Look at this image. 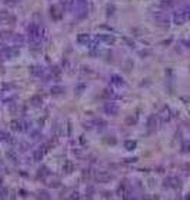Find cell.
Returning a JSON list of instances; mask_svg holds the SVG:
<instances>
[{
	"instance_id": "cell-29",
	"label": "cell",
	"mask_w": 190,
	"mask_h": 200,
	"mask_svg": "<svg viewBox=\"0 0 190 200\" xmlns=\"http://www.w3.org/2000/svg\"><path fill=\"white\" fill-rule=\"evenodd\" d=\"M0 182H2V180H0Z\"/></svg>"
},
{
	"instance_id": "cell-22",
	"label": "cell",
	"mask_w": 190,
	"mask_h": 200,
	"mask_svg": "<svg viewBox=\"0 0 190 200\" xmlns=\"http://www.w3.org/2000/svg\"><path fill=\"white\" fill-rule=\"evenodd\" d=\"M105 97H107V99H109V97H110V99H113V97H116V95H115V93H113V90H112V89H107V90H105Z\"/></svg>"
},
{
	"instance_id": "cell-8",
	"label": "cell",
	"mask_w": 190,
	"mask_h": 200,
	"mask_svg": "<svg viewBox=\"0 0 190 200\" xmlns=\"http://www.w3.org/2000/svg\"><path fill=\"white\" fill-rule=\"evenodd\" d=\"M159 117L162 119L163 123L169 122V120H170V110H169V107H165V109L162 110V112H160V115H159Z\"/></svg>"
},
{
	"instance_id": "cell-11",
	"label": "cell",
	"mask_w": 190,
	"mask_h": 200,
	"mask_svg": "<svg viewBox=\"0 0 190 200\" xmlns=\"http://www.w3.org/2000/svg\"><path fill=\"white\" fill-rule=\"evenodd\" d=\"M13 43L15 45H19V46H23L26 43V39L23 35H15L13 36Z\"/></svg>"
},
{
	"instance_id": "cell-26",
	"label": "cell",
	"mask_w": 190,
	"mask_h": 200,
	"mask_svg": "<svg viewBox=\"0 0 190 200\" xmlns=\"http://www.w3.org/2000/svg\"><path fill=\"white\" fill-rule=\"evenodd\" d=\"M10 110H12V112L15 113V112H16V105H13V106H12V107H10Z\"/></svg>"
},
{
	"instance_id": "cell-9",
	"label": "cell",
	"mask_w": 190,
	"mask_h": 200,
	"mask_svg": "<svg viewBox=\"0 0 190 200\" xmlns=\"http://www.w3.org/2000/svg\"><path fill=\"white\" fill-rule=\"evenodd\" d=\"M50 15H52V17L55 20H59L60 17H62V12L59 10L57 6H52V7H50Z\"/></svg>"
},
{
	"instance_id": "cell-19",
	"label": "cell",
	"mask_w": 190,
	"mask_h": 200,
	"mask_svg": "<svg viewBox=\"0 0 190 200\" xmlns=\"http://www.w3.org/2000/svg\"><path fill=\"white\" fill-rule=\"evenodd\" d=\"M93 123L97 126V129H103V127H106V122L105 120H102V119H96Z\"/></svg>"
},
{
	"instance_id": "cell-21",
	"label": "cell",
	"mask_w": 190,
	"mask_h": 200,
	"mask_svg": "<svg viewBox=\"0 0 190 200\" xmlns=\"http://www.w3.org/2000/svg\"><path fill=\"white\" fill-rule=\"evenodd\" d=\"M156 125H157V119H156V116H152L149 119V127L153 129V127H156Z\"/></svg>"
},
{
	"instance_id": "cell-28",
	"label": "cell",
	"mask_w": 190,
	"mask_h": 200,
	"mask_svg": "<svg viewBox=\"0 0 190 200\" xmlns=\"http://www.w3.org/2000/svg\"><path fill=\"white\" fill-rule=\"evenodd\" d=\"M70 197H79V193H77V192H76V193H73V195L70 196Z\"/></svg>"
},
{
	"instance_id": "cell-24",
	"label": "cell",
	"mask_w": 190,
	"mask_h": 200,
	"mask_svg": "<svg viewBox=\"0 0 190 200\" xmlns=\"http://www.w3.org/2000/svg\"><path fill=\"white\" fill-rule=\"evenodd\" d=\"M86 193H89V197H92V196H93V193H95V189H93L92 186H89V187L86 189Z\"/></svg>"
},
{
	"instance_id": "cell-1",
	"label": "cell",
	"mask_w": 190,
	"mask_h": 200,
	"mask_svg": "<svg viewBox=\"0 0 190 200\" xmlns=\"http://www.w3.org/2000/svg\"><path fill=\"white\" fill-rule=\"evenodd\" d=\"M27 35H29V39L33 45L39 46L42 39H43V29L37 25H30L27 27Z\"/></svg>"
},
{
	"instance_id": "cell-23",
	"label": "cell",
	"mask_w": 190,
	"mask_h": 200,
	"mask_svg": "<svg viewBox=\"0 0 190 200\" xmlns=\"http://www.w3.org/2000/svg\"><path fill=\"white\" fill-rule=\"evenodd\" d=\"M9 17H10V13H9V12H6V10H2V12H0V19H2V20L9 19Z\"/></svg>"
},
{
	"instance_id": "cell-18",
	"label": "cell",
	"mask_w": 190,
	"mask_h": 200,
	"mask_svg": "<svg viewBox=\"0 0 190 200\" xmlns=\"http://www.w3.org/2000/svg\"><path fill=\"white\" fill-rule=\"evenodd\" d=\"M173 5H175V0H162V2H160V6H162L163 9H166V7H172Z\"/></svg>"
},
{
	"instance_id": "cell-13",
	"label": "cell",
	"mask_w": 190,
	"mask_h": 200,
	"mask_svg": "<svg viewBox=\"0 0 190 200\" xmlns=\"http://www.w3.org/2000/svg\"><path fill=\"white\" fill-rule=\"evenodd\" d=\"M30 103L33 106H40L43 103V99H42V96H39V95L32 96V97H30Z\"/></svg>"
},
{
	"instance_id": "cell-5",
	"label": "cell",
	"mask_w": 190,
	"mask_h": 200,
	"mask_svg": "<svg viewBox=\"0 0 190 200\" xmlns=\"http://www.w3.org/2000/svg\"><path fill=\"white\" fill-rule=\"evenodd\" d=\"M16 55H17V52H15V50L10 49V47H3V49L0 50V57L2 59H12Z\"/></svg>"
},
{
	"instance_id": "cell-14",
	"label": "cell",
	"mask_w": 190,
	"mask_h": 200,
	"mask_svg": "<svg viewBox=\"0 0 190 200\" xmlns=\"http://www.w3.org/2000/svg\"><path fill=\"white\" fill-rule=\"evenodd\" d=\"M12 129L15 130V132H20V130H23V123L17 122V120H13L12 122Z\"/></svg>"
},
{
	"instance_id": "cell-17",
	"label": "cell",
	"mask_w": 190,
	"mask_h": 200,
	"mask_svg": "<svg viewBox=\"0 0 190 200\" xmlns=\"http://www.w3.org/2000/svg\"><path fill=\"white\" fill-rule=\"evenodd\" d=\"M136 145H137V143H136L135 140H126L125 142V147L127 150H133L136 147Z\"/></svg>"
},
{
	"instance_id": "cell-3",
	"label": "cell",
	"mask_w": 190,
	"mask_h": 200,
	"mask_svg": "<svg viewBox=\"0 0 190 200\" xmlns=\"http://www.w3.org/2000/svg\"><path fill=\"white\" fill-rule=\"evenodd\" d=\"M96 40L99 42V43H105V45H115L116 42V37L113 35H110V33H99V35L96 36Z\"/></svg>"
},
{
	"instance_id": "cell-7",
	"label": "cell",
	"mask_w": 190,
	"mask_h": 200,
	"mask_svg": "<svg viewBox=\"0 0 190 200\" xmlns=\"http://www.w3.org/2000/svg\"><path fill=\"white\" fill-rule=\"evenodd\" d=\"M89 42H90V35H87V33H80L77 36V43H80V45L87 46Z\"/></svg>"
},
{
	"instance_id": "cell-27",
	"label": "cell",
	"mask_w": 190,
	"mask_h": 200,
	"mask_svg": "<svg viewBox=\"0 0 190 200\" xmlns=\"http://www.w3.org/2000/svg\"><path fill=\"white\" fill-rule=\"evenodd\" d=\"M20 196H23V197L26 196V192H25V190H20Z\"/></svg>"
},
{
	"instance_id": "cell-2",
	"label": "cell",
	"mask_w": 190,
	"mask_h": 200,
	"mask_svg": "<svg viewBox=\"0 0 190 200\" xmlns=\"http://www.w3.org/2000/svg\"><path fill=\"white\" fill-rule=\"evenodd\" d=\"M187 19H189V10H187V7L183 10H179V12H176L175 15H173V23L175 25H185L186 22H187Z\"/></svg>"
},
{
	"instance_id": "cell-16",
	"label": "cell",
	"mask_w": 190,
	"mask_h": 200,
	"mask_svg": "<svg viewBox=\"0 0 190 200\" xmlns=\"http://www.w3.org/2000/svg\"><path fill=\"white\" fill-rule=\"evenodd\" d=\"M42 157H43V152H42V149H37V150L33 152V159H35L36 162H40Z\"/></svg>"
},
{
	"instance_id": "cell-12",
	"label": "cell",
	"mask_w": 190,
	"mask_h": 200,
	"mask_svg": "<svg viewBox=\"0 0 190 200\" xmlns=\"http://www.w3.org/2000/svg\"><path fill=\"white\" fill-rule=\"evenodd\" d=\"M155 17H156V20L159 22V25H162V26H169V17H167V16L157 15V16H155Z\"/></svg>"
},
{
	"instance_id": "cell-6",
	"label": "cell",
	"mask_w": 190,
	"mask_h": 200,
	"mask_svg": "<svg viewBox=\"0 0 190 200\" xmlns=\"http://www.w3.org/2000/svg\"><path fill=\"white\" fill-rule=\"evenodd\" d=\"M110 83L113 86H116V87H125L126 83L125 80L122 79L120 76H112V80H110Z\"/></svg>"
},
{
	"instance_id": "cell-4",
	"label": "cell",
	"mask_w": 190,
	"mask_h": 200,
	"mask_svg": "<svg viewBox=\"0 0 190 200\" xmlns=\"http://www.w3.org/2000/svg\"><path fill=\"white\" fill-rule=\"evenodd\" d=\"M103 110H105L106 115H110V116H116L119 113V106L116 105L115 102H107L105 106H103Z\"/></svg>"
},
{
	"instance_id": "cell-25",
	"label": "cell",
	"mask_w": 190,
	"mask_h": 200,
	"mask_svg": "<svg viewBox=\"0 0 190 200\" xmlns=\"http://www.w3.org/2000/svg\"><path fill=\"white\" fill-rule=\"evenodd\" d=\"M39 197H43V199H50V196H49V193H47V192H40Z\"/></svg>"
},
{
	"instance_id": "cell-10",
	"label": "cell",
	"mask_w": 190,
	"mask_h": 200,
	"mask_svg": "<svg viewBox=\"0 0 190 200\" xmlns=\"http://www.w3.org/2000/svg\"><path fill=\"white\" fill-rule=\"evenodd\" d=\"M110 177H112V176L105 173V172H99V173L96 175V179H97V182H100V183H106Z\"/></svg>"
},
{
	"instance_id": "cell-15",
	"label": "cell",
	"mask_w": 190,
	"mask_h": 200,
	"mask_svg": "<svg viewBox=\"0 0 190 200\" xmlns=\"http://www.w3.org/2000/svg\"><path fill=\"white\" fill-rule=\"evenodd\" d=\"M63 172L67 173V175L72 173V172H73V163H72V162H66L65 166H63Z\"/></svg>"
},
{
	"instance_id": "cell-20",
	"label": "cell",
	"mask_w": 190,
	"mask_h": 200,
	"mask_svg": "<svg viewBox=\"0 0 190 200\" xmlns=\"http://www.w3.org/2000/svg\"><path fill=\"white\" fill-rule=\"evenodd\" d=\"M63 92H65V89L60 87V86H53V87H52V93H53V95H60V93H63Z\"/></svg>"
}]
</instances>
